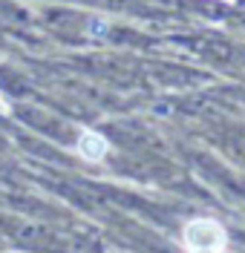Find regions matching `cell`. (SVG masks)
I'll return each instance as SVG.
<instances>
[{
    "mask_svg": "<svg viewBox=\"0 0 245 253\" xmlns=\"http://www.w3.org/2000/svg\"><path fill=\"white\" fill-rule=\"evenodd\" d=\"M107 150H110V144L104 141L98 132H93V129H84L81 138H78V153H81V158H87V161H101V158L107 156Z\"/></svg>",
    "mask_w": 245,
    "mask_h": 253,
    "instance_id": "2",
    "label": "cell"
},
{
    "mask_svg": "<svg viewBox=\"0 0 245 253\" xmlns=\"http://www.w3.org/2000/svg\"><path fill=\"white\" fill-rule=\"evenodd\" d=\"M185 253H228V233L216 219L199 216L182 227Z\"/></svg>",
    "mask_w": 245,
    "mask_h": 253,
    "instance_id": "1",
    "label": "cell"
}]
</instances>
